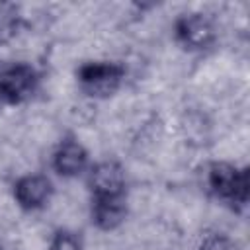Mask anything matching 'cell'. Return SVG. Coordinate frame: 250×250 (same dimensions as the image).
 Here are the masks:
<instances>
[{"instance_id":"obj_10","label":"cell","mask_w":250,"mask_h":250,"mask_svg":"<svg viewBox=\"0 0 250 250\" xmlns=\"http://www.w3.org/2000/svg\"><path fill=\"white\" fill-rule=\"evenodd\" d=\"M201 250H236V246L223 234H211L203 240Z\"/></svg>"},{"instance_id":"obj_9","label":"cell","mask_w":250,"mask_h":250,"mask_svg":"<svg viewBox=\"0 0 250 250\" xmlns=\"http://www.w3.org/2000/svg\"><path fill=\"white\" fill-rule=\"evenodd\" d=\"M49 250H82V244L78 240V236L70 230H59L53 236L51 248Z\"/></svg>"},{"instance_id":"obj_7","label":"cell","mask_w":250,"mask_h":250,"mask_svg":"<svg viewBox=\"0 0 250 250\" xmlns=\"http://www.w3.org/2000/svg\"><path fill=\"white\" fill-rule=\"evenodd\" d=\"M127 215V205L123 195H98L92 201V221L104 229H117Z\"/></svg>"},{"instance_id":"obj_8","label":"cell","mask_w":250,"mask_h":250,"mask_svg":"<svg viewBox=\"0 0 250 250\" xmlns=\"http://www.w3.org/2000/svg\"><path fill=\"white\" fill-rule=\"evenodd\" d=\"M88 152L78 141H64L53 156L55 170L62 176H76L86 168Z\"/></svg>"},{"instance_id":"obj_2","label":"cell","mask_w":250,"mask_h":250,"mask_svg":"<svg viewBox=\"0 0 250 250\" xmlns=\"http://www.w3.org/2000/svg\"><path fill=\"white\" fill-rule=\"evenodd\" d=\"M123 78V68L115 62H88L78 70V82L88 96H111Z\"/></svg>"},{"instance_id":"obj_3","label":"cell","mask_w":250,"mask_h":250,"mask_svg":"<svg viewBox=\"0 0 250 250\" xmlns=\"http://www.w3.org/2000/svg\"><path fill=\"white\" fill-rule=\"evenodd\" d=\"M37 86V72L23 62L12 64L0 72V102L20 104L33 94Z\"/></svg>"},{"instance_id":"obj_1","label":"cell","mask_w":250,"mask_h":250,"mask_svg":"<svg viewBox=\"0 0 250 250\" xmlns=\"http://www.w3.org/2000/svg\"><path fill=\"white\" fill-rule=\"evenodd\" d=\"M209 189L230 203L232 207H244L248 201V172L227 162H215L207 174Z\"/></svg>"},{"instance_id":"obj_6","label":"cell","mask_w":250,"mask_h":250,"mask_svg":"<svg viewBox=\"0 0 250 250\" xmlns=\"http://www.w3.org/2000/svg\"><path fill=\"white\" fill-rule=\"evenodd\" d=\"M51 193H53L51 182L45 176H37V174L23 176L21 180H18V184L14 188L16 201L23 209H39V207H43L49 201Z\"/></svg>"},{"instance_id":"obj_5","label":"cell","mask_w":250,"mask_h":250,"mask_svg":"<svg viewBox=\"0 0 250 250\" xmlns=\"http://www.w3.org/2000/svg\"><path fill=\"white\" fill-rule=\"evenodd\" d=\"M94 197L98 195H123L125 189V172L117 162L105 160L92 168L88 178Z\"/></svg>"},{"instance_id":"obj_4","label":"cell","mask_w":250,"mask_h":250,"mask_svg":"<svg viewBox=\"0 0 250 250\" xmlns=\"http://www.w3.org/2000/svg\"><path fill=\"white\" fill-rule=\"evenodd\" d=\"M178 41L191 51L205 49L215 39V27L203 14H186L176 21Z\"/></svg>"}]
</instances>
